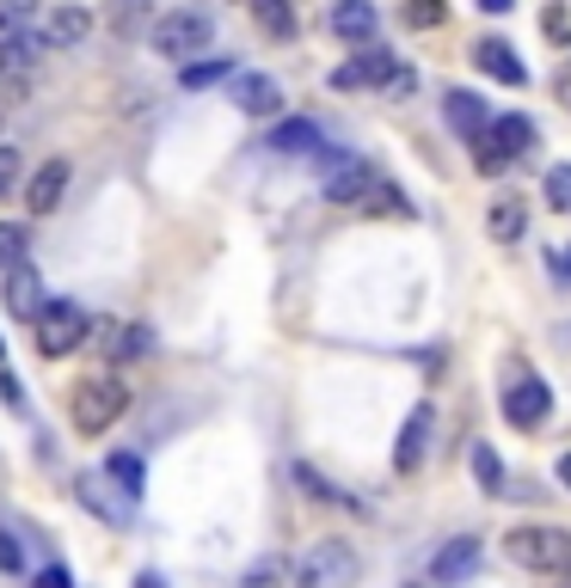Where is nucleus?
<instances>
[{
	"label": "nucleus",
	"instance_id": "f257e3e1",
	"mask_svg": "<svg viewBox=\"0 0 571 588\" xmlns=\"http://www.w3.org/2000/svg\"><path fill=\"white\" fill-rule=\"evenodd\" d=\"M326 203H338V209H375V215H412V203L357 154H326Z\"/></svg>",
	"mask_w": 571,
	"mask_h": 588
},
{
	"label": "nucleus",
	"instance_id": "f03ea898",
	"mask_svg": "<svg viewBox=\"0 0 571 588\" xmlns=\"http://www.w3.org/2000/svg\"><path fill=\"white\" fill-rule=\"evenodd\" d=\"M123 411H130V386H123L118 374H86L68 392V423H74L80 435H111V423H118Z\"/></svg>",
	"mask_w": 571,
	"mask_h": 588
},
{
	"label": "nucleus",
	"instance_id": "7ed1b4c3",
	"mask_svg": "<svg viewBox=\"0 0 571 588\" xmlns=\"http://www.w3.org/2000/svg\"><path fill=\"white\" fill-rule=\"evenodd\" d=\"M504 558L522 564L534 576H559L571 558V527H553V522H529V527H510L504 534Z\"/></svg>",
	"mask_w": 571,
	"mask_h": 588
},
{
	"label": "nucleus",
	"instance_id": "20e7f679",
	"mask_svg": "<svg viewBox=\"0 0 571 588\" xmlns=\"http://www.w3.org/2000/svg\"><path fill=\"white\" fill-rule=\"evenodd\" d=\"M147 43H154L166 62H191V55H203L215 43V19L197 13V7H179V13H160L154 25H147Z\"/></svg>",
	"mask_w": 571,
	"mask_h": 588
},
{
	"label": "nucleus",
	"instance_id": "39448f33",
	"mask_svg": "<svg viewBox=\"0 0 571 588\" xmlns=\"http://www.w3.org/2000/svg\"><path fill=\"white\" fill-rule=\"evenodd\" d=\"M357 576H363V558L345 539H319V546H307L302 564H295V582L302 588H357Z\"/></svg>",
	"mask_w": 571,
	"mask_h": 588
},
{
	"label": "nucleus",
	"instance_id": "423d86ee",
	"mask_svg": "<svg viewBox=\"0 0 571 588\" xmlns=\"http://www.w3.org/2000/svg\"><path fill=\"white\" fill-rule=\"evenodd\" d=\"M31 326H38V350L55 362V355H74L80 343H86V331H93V319L80 313L74 301H43Z\"/></svg>",
	"mask_w": 571,
	"mask_h": 588
},
{
	"label": "nucleus",
	"instance_id": "0eeeda50",
	"mask_svg": "<svg viewBox=\"0 0 571 588\" xmlns=\"http://www.w3.org/2000/svg\"><path fill=\"white\" fill-rule=\"evenodd\" d=\"M498 405H504V423H517V430H541L547 411H553V386H547L541 374H517Z\"/></svg>",
	"mask_w": 571,
	"mask_h": 588
},
{
	"label": "nucleus",
	"instance_id": "6e6552de",
	"mask_svg": "<svg viewBox=\"0 0 571 588\" xmlns=\"http://www.w3.org/2000/svg\"><path fill=\"white\" fill-rule=\"evenodd\" d=\"M399 62L394 50H375V43H363V55H350V62L333 68V86L338 92H363V86H394Z\"/></svg>",
	"mask_w": 571,
	"mask_h": 588
},
{
	"label": "nucleus",
	"instance_id": "1a4fd4ad",
	"mask_svg": "<svg viewBox=\"0 0 571 588\" xmlns=\"http://www.w3.org/2000/svg\"><path fill=\"white\" fill-rule=\"evenodd\" d=\"M430 430H437V411H430V405H412V417L399 423V442H394V466H399V472H418V466H425Z\"/></svg>",
	"mask_w": 571,
	"mask_h": 588
},
{
	"label": "nucleus",
	"instance_id": "9d476101",
	"mask_svg": "<svg viewBox=\"0 0 571 588\" xmlns=\"http://www.w3.org/2000/svg\"><path fill=\"white\" fill-rule=\"evenodd\" d=\"M479 570V539L473 534H461V539H449V546L430 558V582L437 588H455V582H467V576Z\"/></svg>",
	"mask_w": 571,
	"mask_h": 588
},
{
	"label": "nucleus",
	"instance_id": "9b49d317",
	"mask_svg": "<svg viewBox=\"0 0 571 588\" xmlns=\"http://www.w3.org/2000/svg\"><path fill=\"white\" fill-rule=\"evenodd\" d=\"M68 159H43L38 172H31V184H26V209L31 215H50V209H62V196H68Z\"/></svg>",
	"mask_w": 571,
	"mask_h": 588
},
{
	"label": "nucleus",
	"instance_id": "f8f14e48",
	"mask_svg": "<svg viewBox=\"0 0 571 588\" xmlns=\"http://www.w3.org/2000/svg\"><path fill=\"white\" fill-rule=\"evenodd\" d=\"M473 68L479 74H492V80H504V86H529V68H522V55L510 50L504 38H479L473 43Z\"/></svg>",
	"mask_w": 571,
	"mask_h": 588
},
{
	"label": "nucleus",
	"instance_id": "ddd939ff",
	"mask_svg": "<svg viewBox=\"0 0 571 588\" xmlns=\"http://www.w3.org/2000/svg\"><path fill=\"white\" fill-rule=\"evenodd\" d=\"M234 105L246 117H283V86L271 74H239L234 80Z\"/></svg>",
	"mask_w": 571,
	"mask_h": 588
},
{
	"label": "nucleus",
	"instance_id": "4468645a",
	"mask_svg": "<svg viewBox=\"0 0 571 588\" xmlns=\"http://www.w3.org/2000/svg\"><path fill=\"white\" fill-rule=\"evenodd\" d=\"M265 147H271V154H283V159H302V154H319L326 135H319V123H307V117H283L277 130L265 135Z\"/></svg>",
	"mask_w": 571,
	"mask_h": 588
},
{
	"label": "nucleus",
	"instance_id": "2eb2a0df",
	"mask_svg": "<svg viewBox=\"0 0 571 588\" xmlns=\"http://www.w3.org/2000/svg\"><path fill=\"white\" fill-rule=\"evenodd\" d=\"M0 307H7L13 319H38V307H43V282H38V270H31V264H13V270H7Z\"/></svg>",
	"mask_w": 571,
	"mask_h": 588
},
{
	"label": "nucleus",
	"instance_id": "dca6fc26",
	"mask_svg": "<svg viewBox=\"0 0 571 588\" xmlns=\"http://www.w3.org/2000/svg\"><path fill=\"white\" fill-rule=\"evenodd\" d=\"M99 350H105L111 362H135V355L154 350V331H147V326H118V319H105V326H99Z\"/></svg>",
	"mask_w": 571,
	"mask_h": 588
},
{
	"label": "nucleus",
	"instance_id": "f3484780",
	"mask_svg": "<svg viewBox=\"0 0 571 588\" xmlns=\"http://www.w3.org/2000/svg\"><path fill=\"white\" fill-rule=\"evenodd\" d=\"M333 31H338L345 43H375L381 13H375L369 0H338V7H333Z\"/></svg>",
	"mask_w": 571,
	"mask_h": 588
},
{
	"label": "nucleus",
	"instance_id": "a211bd4d",
	"mask_svg": "<svg viewBox=\"0 0 571 588\" xmlns=\"http://www.w3.org/2000/svg\"><path fill=\"white\" fill-rule=\"evenodd\" d=\"M486 234H492L498 246H517V239L529 234V209H522L517 196H498L492 209H486Z\"/></svg>",
	"mask_w": 571,
	"mask_h": 588
},
{
	"label": "nucleus",
	"instance_id": "6ab92c4d",
	"mask_svg": "<svg viewBox=\"0 0 571 588\" xmlns=\"http://www.w3.org/2000/svg\"><path fill=\"white\" fill-rule=\"evenodd\" d=\"M442 111H449V130H461L467 142H479V135H486V123H492V117H486V105H479V92H467V86H455Z\"/></svg>",
	"mask_w": 571,
	"mask_h": 588
},
{
	"label": "nucleus",
	"instance_id": "aec40b11",
	"mask_svg": "<svg viewBox=\"0 0 571 588\" xmlns=\"http://www.w3.org/2000/svg\"><path fill=\"white\" fill-rule=\"evenodd\" d=\"M486 135L498 142V154H504V159H517V154H529V147H534V123L517 117V111H510V117H492V123H486Z\"/></svg>",
	"mask_w": 571,
	"mask_h": 588
},
{
	"label": "nucleus",
	"instance_id": "412c9836",
	"mask_svg": "<svg viewBox=\"0 0 571 588\" xmlns=\"http://www.w3.org/2000/svg\"><path fill=\"white\" fill-rule=\"evenodd\" d=\"M86 31H93V19L80 13V7H55V13H50V43H62V50L86 43Z\"/></svg>",
	"mask_w": 571,
	"mask_h": 588
},
{
	"label": "nucleus",
	"instance_id": "4be33fe9",
	"mask_svg": "<svg viewBox=\"0 0 571 588\" xmlns=\"http://www.w3.org/2000/svg\"><path fill=\"white\" fill-rule=\"evenodd\" d=\"M253 19H258V25H265L277 43L295 38V7H289V0H253Z\"/></svg>",
	"mask_w": 571,
	"mask_h": 588
},
{
	"label": "nucleus",
	"instance_id": "5701e85b",
	"mask_svg": "<svg viewBox=\"0 0 571 588\" xmlns=\"http://www.w3.org/2000/svg\"><path fill=\"white\" fill-rule=\"evenodd\" d=\"M541 196H547V209H553V215H571V159H559V166H547V178H541Z\"/></svg>",
	"mask_w": 571,
	"mask_h": 588
},
{
	"label": "nucleus",
	"instance_id": "b1692460",
	"mask_svg": "<svg viewBox=\"0 0 571 588\" xmlns=\"http://www.w3.org/2000/svg\"><path fill=\"white\" fill-rule=\"evenodd\" d=\"M473 478H479V491H486V497H504V460H498L486 442L473 447Z\"/></svg>",
	"mask_w": 571,
	"mask_h": 588
},
{
	"label": "nucleus",
	"instance_id": "393cba45",
	"mask_svg": "<svg viewBox=\"0 0 571 588\" xmlns=\"http://www.w3.org/2000/svg\"><path fill=\"white\" fill-rule=\"evenodd\" d=\"M234 74V62H222V55H215V62H185V92H203V86H215V80H227Z\"/></svg>",
	"mask_w": 571,
	"mask_h": 588
},
{
	"label": "nucleus",
	"instance_id": "a878e982",
	"mask_svg": "<svg viewBox=\"0 0 571 588\" xmlns=\"http://www.w3.org/2000/svg\"><path fill=\"white\" fill-rule=\"evenodd\" d=\"M105 472L123 484V497H130V503L142 497V460H135V454H111V466H105Z\"/></svg>",
	"mask_w": 571,
	"mask_h": 588
},
{
	"label": "nucleus",
	"instance_id": "bb28decb",
	"mask_svg": "<svg viewBox=\"0 0 571 588\" xmlns=\"http://www.w3.org/2000/svg\"><path fill=\"white\" fill-rule=\"evenodd\" d=\"M26 251H31V234H26V227L0 221V264L13 270V264H26Z\"/></svg>",
	"mask_w": 571,
	"mask_h": 588
},
{
	"label": "nucleus",
	"instance_id": "cd10ccee",
	"mask_svg": "<svg viewBox=\"0 0 571 588\" xmlns=\"http://www.w3.org/2000/svg\"><path fill=\"white\" fill-rule=\"evenodd\" d=\"M547 276H553V282L571 295V239H559V246H547Z\"/></svg>",
	"mask_w": 571,
	"mask_h": 588
},
{
	"label": "nucleus",
	"instance_id": "c85d7f7f",
	"mask_svg": "<svg viewBox=\"0 0 571 588\" xmlns=\"http://www.w3.org/2000/svg\"><path fill=\"white\" fill-rule=\"evenodd\" d=\"M442 13H449L442 0H412V7H406V25H412V31H430V25H442Z\"/></svg>",
	"mask_w": 571,
	"mask_h": 588
},
{
	"label": "nucleus",
	"instance_id": "c756f323",
	"mask_svg": "<svg viewBox=\"0 0 571 588\" xmlns=\"http://www.w3.org/2000/svg\"><path fill=\"white\" fill-rule=\"evenodd\" d=\"M0 570L13 576V570H26V546H19V534L13 527H0Z\"/></svg>",
	"mask_w": 571,
	"mask_h": 588
},
{
	"label": "nucleus",
	"instance_id": "7c9ffc66",
	"mask_svg": "<svg viewBox=\"0 0 571 588\" xmlns=\"http://www.w3.org/2000/svg\"><path fill=\"white\" fill-rule=\"evenodd\" d=\"M19 172H26V159H19V147H7V142H0V196H13Z\"/></svg>",
	"mask_w": 571,
	"mask_h": 588
},
{
	"label": "nucleus",
	"instance_id": "2f4dec72",
	"mask_svg": "<svg viewBox=\"0 0 571 588\" xmlns=\"http://www.w3.org/2000/svg\"><path fill=\"white\" fill-rule=\"evenodd\" d=\"M541 31H547L553 43H571V13H565V7H547V13H541Z\"/></svg>",
	"mask_w": 571,
	"mask_h": 588
},
{
	"label": "nucleus",
	"instance_id": "473e14b6",
	"mask_svg": "<svg viewBox=\"0 0 571 588\" xmlns=\"http://www.w3.org/2000/svg\"><path fill=\"white\" fill-rule=\"evenodd\" d=\"M135 19H142V0H118V7H111V25L118 31H135Z\"/></svg>",
	"mask_w": 571,
	"mask_h": 588
},
{
	"label": "nucleus",
	"instance_id": "72a5a7b5",
	"mask_svg": "<svg viewBox=\"0 0 571 588\" xmlns=\"http://www.w3.org/2000/svg\"><path fill=\"white\" fill-rule=\"evenodd\" d=\"M0 399L13 411H26V386H19V374H0Z\"/></svg>",
	"mask_w": 571,
	"mask_h": 588
},
{
	"label": "nucleus",
	"instance_id": "f704fd0d",
	"mask_svg": "<svg viewBox=\"0 0 571 588\" xmlns=\"http://www.w3.org/2000/svg\"><path fill=\"white\" fill-rule=\"evenodd\" d=\"M31 588H74V576L62 570V564H50V570H38V582Z\"/></svg>",
	"mask_w": 571,
	"mask_h": 588
},
{
	"label": "nucleus",
	"instance_id": "c9c22d12",
	"mask_svg": "<svg viewBox=\"0 0 571 588\" xmlns=\"http://www.w3.org/2000/svg\"><path fill=\"white\" fill-rule=\"evenodd\" d=\"M553 92H559V99H565V111H571V62H565V68H559V80H553Z\"/></svg>",
	"mask_w": 571,
	"mask_h": 588
},
{
	"label": "nucleus",
	"instance_id": "e433bc0d",
	"mask_svg": "<svg viewBox=\"0 0 571 588\" xmlns=\"http://www.w3.org/2000/svg\"><path fill=\"white\" fill-rule=\"evenodd\" d=\"M135 588H166V576H160V570H142V576H135Z\"/></svg>",
	"mask_w": 571,
	"mask_h": 588
},
{
	"label": "nucleus",
	"instance_id": "4c0bfd02",
	"mask_svg": "<svg viewBox=\"0 0 571 588\" xmlns=\"http://www.w3.org/2000/svg\"><path fill=\"white\" fill-rule=\"evenodd\" d=\"M517 0H479V13H510Z\"/></svg>",
	"mask_w": 571,
	"mask_h": 588
},
{
	"label": "nucleus",
	"instance_id": "58836bf2",
	"mask_svg": "<svg viewBox=\"0 0 571 588\" xmlns=\"http://www.w3.org/2000/svg\"><path fill=\"white\" fill-rule=\"evenodd\" d=\"M559 484L571 491V454H559Z\"/></svg>",
	"mask_w": 571,
	"mask_h": 588
},
{
	"label": "nucleus",
	"instance_id": "ea45409f",
	"mask_svg": "<svg viewBox=\"0 0 571 588\" xmlns=\"http://www.w3.org/2000/svg\"><path fill=\"white\" fill-rule=\"evenodd\" d=\"M0 92H19V80H7V62H0Z\"/></svg>",
	"mask_w": 571,
	"mask_h": 588
},
{
	"label": "nucleus",
	"instance_id": "a19ab883",
	"mask_svg": "<svg viewBox=\"0 0 571 588\" xmlns=\"http://www.w3.org/2000/svg\"><path fill=\"white\" fill-rule=\"evenodd\" d=\"M559 582H565V588H571V558H565V570H559Z\"/></svg>",
	"mask_w": 571,
	"mask_h": 588
},
{
	"label": "nucleus",
	"instance_id": "79ce46f5",
	"mask_svg": "<svg viewBox=\"0 0 571 588\" xmlns=\"http://www.w3.org/2000/svg\"><path fill=\"white\" fill-rule=\"evenodd\" d=\"M406 588H418V582H406Z\"/></svg>",
	"mask_w": 571,
	"mask_h": 588
},
{
	"label": "nucleus",
	"instance_id": "37998d69",
	"mask_svg": "<svg viewBox=\"0 0 571 588\" xmlns=\"http://www.w3.org/2000/svg\"><path fill=\"white\" fill-rule=\"evenodd\" d=\"M0 130H7V123H0Z\"/></svg>",
	"mask_w": 571,
	"mask_h": 588
}]
</instances>
